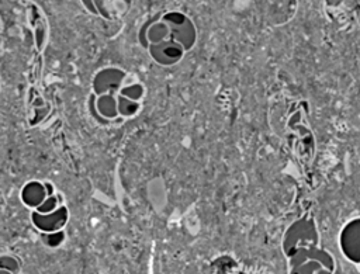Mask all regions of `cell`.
<instances>
[{
	"label": "cell",
	"mask_w": 360,
	"mask_h": 274,
	"mask_svg": "<svg viewBox=\"0 0 360 274\" xmlns=\"http://www.w3.org/2000/svg\"><path fill=\"white\" fill-rule=\"evenodd\" d=\"M98 110L100 112L105 114V115H114L115 114V105H114V100L110 96H104L101 97V100L98 101Z\"/></svg>",
	"instance_id": "obj_3"
},
{
	"label": "cell",
	"mask_w": 360,
	"mask_h": 274,
	"mask_svg": "<svg viewBox=\"0 0 360 274\" xmlns=\"http://www.w3.org/2000/svg\"><path fill=\"white\" fill-rule=\"evenodd\" d=\"M55 207H56V200L53 197H51V198H45V202L38 207V211H39V214H44V212L49 214L55 209Z\"/></svg>",
	"instance_id": "obj_5"
},
{
	"label": "cell",
	"mask_w": 360,
	"mask_h": 274,
	"mask_svg": "<svg viewBox=\"0 0 360 274\" xmlns=\"http://www.w3.org/2000/svg\"><path fill=\"white\" fill-rule=\"evenodd\" d=\"M35 223L44 229V230H55L58 229L60 225H63L65 219H66V211L65 208H60L58 211H52L49 214H37L34 215Z\"/></svg>",
	"instance_id": "obj_1"
},
{
	"label": "cell",
	"mask_w": 360,
	"mask_h": 274,
	"mask_svg": "<svg viewBox=\"0 0 360 274\" xmlns=\"http://www.w3.org/2000/svg\"><path fill=\"white\" fill-rule=\"evenodd\" d=\"M45 190L42 188L41 184L38 183H31L25 187L24 193H22V198L28 205H41L44 198H45Z\"/></svg>",
	"instance_id": "obj_2"
},
{
	"label": "cell",
	"mask_w": 360,
	"mask_h": 274,
	"mask_svg": "<svg viewBox=\"0 0 360 274\" xmlns=\"http://www.w3.org/2000/svg\"><path fill=\"white\" fill-rule=\"evenodd\" d=\"M0 268L14 274L18 271V263L15 261V259H13L10 256H3V257H0Z\"/></svg>",
	"instance_id": "obj_4"
},
{
	"label": "cell",
	"mask_w": 360,
	"mask_h": 274,
	"mask_svg": "<svg viewBox=\"0 0 360 274\" xmlns=\"http://www.w3.org/2000/svg\"><path fill=\"white\" fill-rule=\"evenodd\" d=\"M0 274H11V273H8V271H6V270H1V268H0Z\"/></svg>",
	"instance_id": "obj_6"
}]
</instances>
